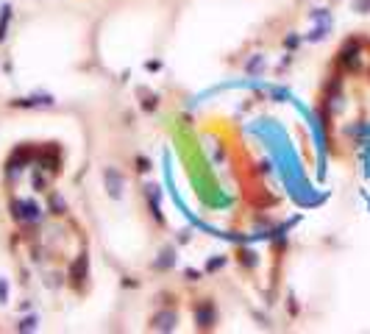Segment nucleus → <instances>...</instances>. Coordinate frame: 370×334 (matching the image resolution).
<instances>
[]
</instances>
